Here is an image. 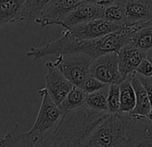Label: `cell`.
Listing matches in <instances>:
<instances>
[{
  "label": "cell",
  "mask_w": 152,
  "mask_h": 147,
  "mask_svg": "<svg viewBox=\"0 0 152 147\" xmlns=\"http://www.w3.org/2000/svg\"><path fill=\"white\" fill-rule=\"evenodd\" d=\"M118 68L124 80L133 74L141 61L147 57V52L132 44H127L117 52Z\"/></svg>",
  "instance_id": "cell-12"
},
{
  "label": "cell",
  "mask_w": 152,
  "mask_h": 147,
  "mask_svg": "<svg viewBox=\"0 0 152 147\" xmlns=\"http://www.w3.org/2000/svg\"><path fill=\"white\" fill-rule=\"evenodd\" d=\"M108 114L120 113V88L118 85H111L107 93Z\"/></svg>",
  "instance_id": "cell-23"
},
{
  "label": "cell",
  "mask_w": 152,
  "mask_h": 147,
  "mask_svg": "<svg viewBox=\"0 0 152 147\" xmlns=\"http://www.w3.org/2000/svg\"><path fill=\"white\" fill-rule=\"evenodd\" d=\"M107 114L86 106L70 111L63 115L56 125L39 137L35 147H81Z\"/></svg>",
  "instance_id": "cell-1"
},
{
  "label": "cell",
  "mask_w": 152,
  "mask_h": 147,
  "mask_svg": "<svg viewBox=\"0 0 152 147\" xmlns=\"http://www.w3.org/2000/svg\"><path fill=\"white\" fill-rule=\"evenodd\" d=\"M130 113L107 114L81 147H132Z\"/></svg>",
  "instance_id": "cell-3"
},
{
  "label": "cell",
  "mask_w": 152,
  "mask_h": 147,
  "mask_svg": "<svg viewBox=\"0 0 152 147\" xmlns=\"http://www.w3.org/2000/svg\"><path fill=\"white\" fill-rule=\"evenodd\" d=\"M105 85H104L103 83L93 78L92 76H89L83 82V84L81 85V87H79V88H81L86 94H90V93H93L100 90Z\"/></svg>",
  "instance_id": "cell-24"
},
{
  "label": "cell",
  "mask_w": 152,
  "mask_h": 147,
  "mask_svg": "<svg viewBox=\"0 0 152 147\" xmlns=\"http://www.w3.org/2000/svg\"><path fill=\"white\" fill-rule=\"evenodd\" d=\"M93 61L91 57L84 54L57 55L53 65L73 86L81 87L91 76L90 68Z\"/></svg>",
  "instance_id": "cell-4"
},
{
  "label": "cell",
  "mask_w": 152,
  "mask_h": 147,
  "mask_svg": "<svg viewBox=\"0 0 152 147\" xmlns=\"http://www.w3.org/2000/svg\"><path fill=\"white\" fill-rule=\"evenodd\" d=\"M146 58L152 64V49L147 51V57Z\"/></svg>",
  "instance_id": "cell-27"
},
{
  "label": "cell",
  "mask_w": 152,
  "mask_h": 147,
  "mask_svg": "<svg viewBox=\"0 0 152 147\" xmlns=\"http://www.w3.org/2000/svg\"><path fill=\"white\" fill-rule=\"evenodd\" d=\"M123 27V25L114 24L104 19H97L67 30L77 40H91L105 37L110 33L119 31Z\"/></svg>",
  "instance_id": "cell-8"
},
{
  "label": "cell",
  "mask_w": 152,
  "mask_h": 147,
  "mask_svg": "<svg viewBox=\"0 0 152 147\" xmlns=\"http://www.w3.org/2000/svg\"><path fill=\"white\" fill-rule=\"evenodd\" d=\"M91 76L104 85H120L124 80L118 68L117 53L105 54L94 60L90 68Z\"/></svg>",
  "instance_id": "cell-6"
},
{
  "label": "cell",
  "mask_w": 152,
  "mask_h": 147,
  "mask_svg": "<svg viewBox=\"0 0 152 147\" xmlns=\"http://www.w3.org/2000/svg\"><path fill=\"white\" fill-rule=\"evenodd\" d=\"M23 2L21 0H0V27L16 22Z\"/></svg>",
  "instance_id": "cell-17"
},
{
  "label": "cell",
  "mask_w": 152,
  "mask_h": 147,
  "mask_svg": "<svg viewBox=\"0 0 152 147\" xmlns=\"http://www.w3.org/2000/svg\"><path fill=\"white\" fill-rule=\"evenodd\" d=\"M128 78L131 81L132 86L135 93V107L130 114L132 116L147 118L149 112L151 111V106H150L148 94L143 85L139 81L137 76L135 75V73L130 75Z\"/></svg>",
  "instance_id": "cell-14"
},
{
  "label": "cell",
  "mask_w": 152,
  "mask_h": 147,
  "mask_svg": "<svg viewBox=\"0 0 152 147\" xmlns=\"http://www.w3.org/2000/svg\"><path fill=\"white\" fill-rule=\"evenodd\" d=\"M4 136L5 147H35L39 137L30 131L22 132L17 123H15Z\"/></svg>",
  "instance_id": "cell-15"
},
{
  "label": "cell",
  "mask_w": 152,
  "mask_h": 147,
  "mask_svg": "<svg viewBox=\"0 0 152 147\" xmlns=\"http://www.w3.org/2000/svg\"><path fill=\"white\" fill-rule=\"evenodd\" d=\"M135 75L137 76L139 81L143 85V87L148 94V100L150 102V106H151V110H152V77H144V76L138 75L136 73H135Z\"/></svg>",
  "instance_id": "cell-26"
},
{
  "label": "cell",
  "mask_w": 152,
  "mask_h": 147,
  "mask_svg": "<svg viewBox=\"0 0 152 147\" xmlns=\"http://www.w3.org/2000/svg\"><path fill=\"white\" fill-rule=\"evenodd\" d=\"M130 138L132 147H152V121L147 118L132 116Z\"/></svg>",
  "instance_id": "cell-13"
},
{
  "label": "cell",
  "mask_w": 152,
  "mask_h": 147,
  "mask_svg": "<svg viewBox=\"0 0 152 147\" xmlns=\"http://www.w3.org/2000/svg\"><path fill=\"white\" fill-rule=\"evenodd\" d=\"M38 93L42 97V101L34 125L30 132L37 136H40L56 125L64 114L59 107L52 101L45 88L39 90Z\"/></svg>",
  "instance_id": "cell-5"
},
{
  "label": "cell",
  "mask_w": 152,
  "mask_h": 147,
  "mask_svg": "<svg viewBox=\"0 0 152 147\" xmlns=\"http://www.w3.org/2000/svg\"><path fill=\"white\" fill-rule=\"evenodd\" d=\"M103 19L108 23L123 25L125 22V1H114L103 9Z\"/></svg>",
  "instance_id": "cell-22"
},
{
  "label": "cell",
  "mask_w": 152,
  "mask_h": 147,
  "mask_svg": "<svg viewBox=\"0 0 152 147\" xmlns=\"http://www.w3.org/2000/svg\"><path fill=\"white\" fill-rule=\"evenodd\" d=\"M108 87L109 85H105L103 88L100 90L86 94L85 97V101H84V106L87 108L96 110V111H100V112H107V93H108Z\"/></svg>",
  "instance_id": "cell-20"
},
{
  "label": "cell",
  "mask_w": 152,
  "mask_h": 147,
  "mask_svg": "<svg viewBox=\"0 0 152 147\" xmlns=\"http://www.w3.org/2000/svg\"><path fill=\"white\" fill-rule=\"evenodd\" d=\"M129 44L146 52L152 49V24H146L135 32L132 35Z\"/></svg>",
  "instance_id": "cell-21"
},
{
  "label": "cell",
  "mask_w": 152,
  "mask_h": 147,
  "mask_svg": "<svg viewBox=\"0 0 152 147\" xmlns=\"http://www.w3.org/2000/svg\"><path fill=\"white\" fill-rule=\"evenodd\" d=\"M5 144H6V138L5 136L0 138V147H5Z\"/></svg>",
  "instance_id": "cell-28"
},
{
  "label": "cell",
  "mask_w": 152,
  "mask_h": 147,
  "mask_svg": "<svg viewBox=\"0 0 152 147\" xmlns=\"http://www.w3.org/2000/svg\"><path fill=\"white\" fill-rule=\"evenodd\" d=\"M120 113H131L135 107V93L130 79L127 77L119 85Z\"/></svg>",
  "instance_id": "cell-19"
},
{
  "label": "cell",
  "mask_w": 152,
  "mask_h": 147,
  "mask_svg": "<svg viewBox=\"0 0 152 147\" xmlns=\"http://www.w3.org/2000/svg\"><path fill=\"white\" fill-rule=\"evenodd\" d=\"M46 66L48 73L46 75L45 89L52 101L59 106L72 88V85L53 65L52 61H47Z\"/></svg>",
  "instance_id": "cell-9"
},
{
  "label": "cell",
  "mask_w": 152,
  "mask_h": 147,
  "mask_svg": "<svg viewBox=\"0 0 152 147\" xmlns=\"http://www.w3.org/2000/svg\"><path fill=\"white\" fill-rule=\"evenodd\" d=\"M152 24V0L125 1V22L124 26Z\"/></svg>",
  "instance_id": "cell-11"
},
{
  "label": "cell",
  "mask_w": 152,
  "mask_h": 147,
  "mask_svg": "<svg viewBox=\"0 0 152 147\" xmlns=\"http://www.w3.org/2000/svg\"><path fill=\"white\" fill-rule=\"evenodd\" d=\"M134 73L144 77H152V64L145 58L141 61Z\"/></svg>",
  "instance_id": "cell-25"
},
{
  "label": "cell",
  "mask_w": 152,
  "mask_h": 147,
  "mask_svg": "<svg viewBox=\"0 0 152 147\" xmlns=\"http://www.w3.org/2000/svg\"><path fill=\"white\" fill-rule=\"evenodd\" d=\"M47 3L48 0H26V1H23L20 12L18 14L16 22H37L40 18V15Z\"/></svg>",
  "instance_id": "cell-16"
},
{
  "label": "cell",
  "mask_w": 152,
  "mask_h": 147,
  "mask_svg": "<svg viewBox=\"0 0 152 147\" xmlns=\"http://www.w3.org/2000/svg\"><path fill=\"white\" fill-rule=\"evenodd\" d=\"M125 44L126 39L121 32H115L96 40H80L74 38L68 30H64L58 40L42 47H32L27 52V56L36 61L49 55L84 54L96 60L105 54L117 53Z\"/></svg>",
  "instance_id": "cell-2"
},
{
  "label": "cell",
  "mask_w": 152,
  "mask_h": 147,
  "mask_svg": "<svg viewBox=\"0 0 152 147\" xmlns=\"http://www.w3.org/2000/svg\"><path fill=\"white\" fill-rule=\"evenodd\" d=\"M97 19H103V8L99 7L95 1H83L65 17L60 26L67 30Z\"/></svg>",
  "instance_id": "cell-10"
},
{
  "label": "cell",
  "mask_w": 152,
  "mask_h": 147,
  "mask_svg": "<svg viewBox=\"0 0 152 147\" xmlns=\"http://www.w3.org/2000/svg\"><path fill=\"white\" fill-rule=\"evenodd\" d=\"M85 97L86 93L81 88L72 85V88L58 107L64 115L70 111H72L74 110H77L84 106Z\"/></svg>",
  "instance_id": "cell-18"
},
{
  "label": "cell",
  "mask_w": 152,
  "mask_h": 147,
  "mask_svg": "<svg viewBox=\"0 0 152 147\" xmlns=\"http://www.w3.org/2000/svg\"><path fill=\"white\" fill-rule=\"evenodd\" d=\"M83 0H53L48 1L40 18L36 22L41 27L51 24L61 25L65 17L79 5Z\"/></svg>",
  "instance_id": "cell-7"
}]
</instances>
